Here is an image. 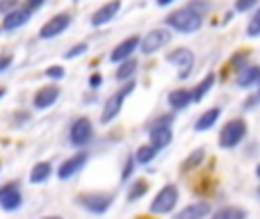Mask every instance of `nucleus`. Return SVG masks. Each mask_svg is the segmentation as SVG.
<instances>
[{
	"instance_id": "14",
	"label": "nucleus",
	"mask_w": 260,
	"mask_h": 219,
	"mask_svg": "<svg viewBox=\"0 0 260 219\" xmlns=\"http://www.w3.org/2000/svg\"><path fill=\"white\" fill-rule=\"evenodd\" d=\"M139 41H142V39H139L137 35H133V37H128V39L119 41V44L112 48V53H110V62L121 64V62H126V59H130L135 55V50L139 48Z\"/></svg>"
},
{
	"instance_id": "35",
	"label": "nucleus",
	"mask_w": 260,
	"mask_h": 219,
	"mask_svg": "<svg viewBox=\"0 0 260 219\" xmlns=\"http://www.w3.org/2000/svg\"><path fill=\"white\" fill-rule=\"evenodd\" d=\"M133 169H135V158H133V155H128V158H126V167H123L121 178H123V180H128V178H130V174H133Z\"/></svg>"
},
{
	"instance_id": "37",
	"label": "nucleus",
	"mask_w": 260,
	"mask_h": 219,
	"mask_svg": "<svg viewBox=\"0 0 260 219\" xmlns=\"http://www.w3.org/2000/svg\"><path fill=\"white\" fill-rule=\"evenodd\" d=\"M101 85H103V78H101V73H91V78H89V87H91V89H99Z\"/></svg>"
},
{
	"instance_id": "1",
	"label": "nucleus",
	"mask_w": 260,
	"mask_h": 219,
	"mask_svg": "<svg viewBox=\"0 0 260 219\" xmlns=\"http://www.w3.org/2000/svg\"><path fill=\"white\" fill-rule=\"evenodd\" d=\"M167 27L176 32H183V35H189V32H197L201 30L203 25V16L197 12H192L189 7H180V9H174L169 16L165 18Z\"/></svg>"
},
{
	"instance_id": "23",
	"label": "nucleus",
	"mask_w": 260,
	"mask_h": 219,
	"mask_svg": "<svg viewBox=\"0 0 260 219\" xmlns=\"http://www.w3.org/2000/svg\"><path fill=\"white\" fill-rule=\"evenodd\" d=\"M135 71H137V59H126V62H121L119 64V69H117V73H114V76H117V80L119 82H128L130 78L135 76Z\"/></svg>"
},
{
	"instance_id": "39",
	"label": "nucleus",
	"mask_w": 260,
	"mask_h": 219,
	"mask_svg": "<svg viewBox=\"0 0 260 219\" xmlns=\"http://www.w3.org/2000/svg\"><path fill=\"white\" fill-rule=\"evenodd\" d=\"M5 94H7V89H5V87H0V101L5 99Z\"/></svg>"
},
{
	"instance_id": "25",
	"label": "nucleus",
	"mask_w": 260,
	"mask_h": 219,
	"mask_svg": "<svg viewBox=\"0 0 260 219\" xmlns=\"http://www.w3.org/2000/svg\"><path fill=\"white\" fill-rule=\"evenodd\" d=\"M157 155V148L151 146V144H144V146H139L137 151H135V162L137 165H148V162H153V158Z\"/></svg>"
},
{
	"instance_id": "6",
	"label": "nucleus",
	"mask_w": 260,
	"mask_h": 219,
	"mask_svg": "<svg viewBox=\"0 0 260 219\" xmlns=\"http://www.w3.org/2000/svg\"><path fill=\"white\" fill-rule=\"evenodd\" d=\"M176 203H178V187H176V185H165V187L153 197L148 210H151L153 215H167V212H171L176 208Z\"/></svg>"
},
{
	"instance_id": "41",
	"label": "nucleus",
	"mask_w": 260,
	"mask_h": 219,
	"mask_svg": "<svg viewBox=\"0 0 260 219\" xmlns=\"http://www.w3.org/2000/svg\"><path fill=\"white\" fill-rule=\"evenodd\" d=\"M256 176H258V178H260V165L256 167Z\"/></svg>"
},
{
	"instance_id": "9",
	"label": "nucleus",
	"mask_w": 260,
	"mask_h": 219,
	"mask_svg": "<svg viewBox=\"0 0 260 219\" xmlns=\"http://www.w3.org/2000/svg\"><path fill=\"white\" fill-rule=\"evenodd\" d=\"M87 162H89V153H87V151L73 153L71 158H67V160L57 167V178L59 180H71L73 176H78L82 169H85Z\"/></svg>"
},
{
	"instance_id": "38",
	"label": "nucleus",
	"mask_w": 260,
	"mask_h": 219,
	"mask_svg": "<svg viewBox=\"0 0 260 219\" xmlns=\"http://www.w3.org/2000/svg\"><path fill=\"white\" fill-rule=\"evenodd\" d=\"M160 7H167V5H171V3H176V0H155Z\"/></svg>"
},
{
	"instance_id": "40",
	"label": "nucleus",
	"mask_w": 260,
	"mask_h": 219,
	"mask_svg": "<svg viewBox=\"0 0 260 219\" xmlns=\"http://www.w3.org/2000/svg\"><path fill=\"white\" fill-rule=\"evenodd\" d=\"M41 219H62V217H57V215H50V217H41Z\"/></svg>"
},
{
	"instance_id": "10",
	"label": "nucleus",
	"mask_w": 260,
	"mask_h": 219,
	"mask_svg": "<svg viewBox=\"0 0 260 219\" xmlns=\"http://www.w3.org/2000/svg\"><path fill=\"white\" fill-rule=\"evenodd\" d=\"M169 41H171V32L165 30V27H155V30H151L146 37H142V41H139V50H142L144 55H153L160 48H165Z\"/></svg>"
},
{
	"instance_id": "16",
	"label": "nucleus",
	"mask_w": 260,
	"mask_h": 219,
	"mask_svg": "<svg viewBox=\"0 0 260 219\" xmlns=\"http://www.w3.org/2000/svg\"><path fill=\"white\" fill-rule=\"evenodd\" d=\"M30 18H32V12L21 5V7H16L14 12H9V14H5V16H3V30L14 32V30H18V27L27 25V23H30Z\"/></svg>"
},
{
	"instance_id": "32",
	"label": "nucleus",
	"mask_w": 260,
	"mask_h": 219,
	"mask_svg": "<svg viewBox=\"0 0 260 219\" xmlns=\"http://www.w3.org/2000/svg\"><path fill=\"white\" fill-rule=\"evenodd\" d=\"M260 0H235V9L238 12H249V9H253Z\"/></svg>"
},
{
	"instance_id": "24",
	"label": "nucleus",
	"mask_w": 260,
	"mask_h": 219,
	"mask_svg": "<svg viewBox=\"0 0 260 219\" xmlns=\"http://www.w3.org/2000/svg\"><path fill=\"white\" fill-rule=\"evenodd\" d=\"M212 85H215V73H208V76L203 78V80L192 89V101H201V99H206V94L212 89Z\"/></svg>"
},
{
	"instance_id": "36",
	"label": "nucleus",
	"mask_w": 260,
	"mask_h": 219,
	"mask_svg": "<svg viewBox=\"0 0 260 219\" xmlns=\"http://www.w3.org/2000/svg\"><path fill=\"white\" fill-rule=\"evenodd\" d=\"M12 62H14V57H12V55H7V53H5V55H0V73H5V71H7V69L12 67Z\"/></svg>"
},
{
	"instance_id": "34",
	"label": "nucleus",
	"mask_w": 260,
	"mask_h": 219,
	"mask_svg": "<svg viewBox=\"0 0 260 219\" xmlns=\"http://www.w3.org/2000/svg\"><path fill=\"white\" fill-rule=\"evenodd\" d=\"M44 5H46V0H25V3H23V7L30 9V12L35 14V12H39V9L44 7Z\"/></svg>"
},
{
	"instance_id": "17",
	"label": "nucleus",
	"mask_w": 260,
	"mask_h": 219,
	"mask_svg": "<svg viewBox=\"0 0 260 219\" xmlns=\"http://www.w3.org/2000/svg\"><path fill=\"white\" fill-rule=\"evenodd\" d=\"M210 215V203L208 201H194L189 206H185L183 210L176 212L174 219H203Z\"/></svg>"
},
{
	"instance_id": "42",
	"label": "nucleus",
	"mask_w": 260,
	"mask_h": 219,
	"mask_svg": "<svg viewBox=\"0 0 260 219\" xmlns=\"http://www.w3.org/2000/svg\"><path fill=\"white\" fill-rule=\"evenodd\" d=\"M258 101H260V82H258Z\"/></svg>"
},
{
	"instance_id": "21",
	"label": "nucleus",
	"mask_w": 260,
	"mask_h": 219,
	"mask_svg": "<svg viewBox=\"0 0 260 219\" xmlns=\"http://www.w3.org/2000/svg\"><path fill=\"white\" fill-rule=\"evenodd\" d=\"M192 103V91L189 89H174L169 94V105L174 110H185Z\"/></svg>"
},
{
	"instance_id": "30",
	"label": "nucleus",
	"mask_w": 260,
	"mask_h": 219,
	"mask_svg": "<svg viewBox=\"0 0 260 219\" xmlns=\"http://www.w3.org/2000/svg\"><path fill=\"white\" fill-rule=\"evenodd\" d=\"M85 53H87V44L82 41V44L71 46V48L67 50V55H64V57H67V59H76V57H80V55H85Z\"/></svg>"
},
{
	"instance_id": "33",
	"label": "nucleus",
	"mask_w": 260,
	"mask_h": 219,
	"mask_svg": "<svg viewBox=\"0 0 260 219\" xmlns=\"http://www.w3.org/2000/svg\"><path fill=\"white\" fill-rule=\"evenodd\" d=\"M187 7L192 9V12L201 14V16H203V14H206V12H210V5H208V3H199V0H194V3H189Z\"/></svg>"
},
{
	"instance_id": "12",
	"label": "nucleus",
	"mask_w": 260,
	"mask_h": 219,
	"mask_svg": "<svg viewBox=\"0 0 260 219\" xmlns=\"http://www.w3.org/2000/svg\"><path fill=\"white\" fill-rule=\"evenodd\" d=\"M69 25H71V14H67V12L55 14L53 18H48V21L39 27V39H55V37H59L62 32H67Z\"/></svg>"
},
{
	"instance_id": "43",
	"label": "nucleus",
	"mask_w": 260,
	"mask_h": 219,
	"mask_svg": "<svg viewBox=\"0 0 260 219\" xmlns=\"http://www.w3.org/2000/svg\"><path fill=\"white\" fill-rule=\"evenodd\" d=\"M258 194H260V192H258Z\"/></svg>"
},
{
	"instance_id": "29",
	"label": "nucleus",
	"mask_w": 260,
	"mask_h": 219,
	"mask_svg": "<svg viewBox=\"0 0 260 219\" xmlns=\"http://www.w3.org/2000/svg\"><path fill=\"white\" fill-rule=\"evenodd\" d=\"M64 73H67V71H64V67H59V64H55V67H48V69H46V71H44V76L48 78V80H62V78H64Z\"/></svg>"
},
{
	"instance_id": "28",
	"label": "nucleus",
	"mask_w": 260,
	"mask_h": 219,
	"mask_svg": "<svg viewBox=\"0 0 260 219\" xmlns=\"http://www.w3.org/2000/svg\"><path fill=\"white\" fill-rule=\"evenodd\" d=\"M247 35L251 37V39L260 37V7L256 9V14L251 16V21H249V25H247Z\"/></svg>"
},
{
	"instance_id": "2",
	"label": "nucleus",
	"mask_w": 260,
	"mask_h": 219,
	"mask_svg": "<svg viewBox=\"0 0 260 219\" xmlns=\"http://www.w3.org/2000/svg\"><path fill=\"white\" fill-rule=\"evenodd\" d=\"M91 139H94V123H91L89 116L73 119L71 126H69V144L82 151L85 146H89Z\"/></svg>"
},
{
	"instance_id": "4",
	"label": "nucleus",
	"mask_w": 260,
	"mask_h": 219,
	"mask_svg": "<svg viewBox=\"0 0 260 219\" xmlns=\"http://www.w3.org/2000/svg\"><path fill=\"white\" fill-rule=\"evenodd\" d=\"M135 89V82L128 80L126 85L121 87V89L117 91V94H112L108 101H105L103 105V112H101V123H110V121H114L119 116V112L123 108V101L128 99V94Z\"/></svg>"
},
{
	"instance_id": "3",
	"label": "nucleus",
	"mask_w": 260,
	"mask_h": 219,
	"mask_svg": "<svg viewBox=\"0 0 260 219\" xmlns=\"http://www.w3.org/2000/svg\"><path fill=\"white\" fill-rule=\"evenodd\" d=\"M76 201H78V206L85 208L91 215H105L112 208L114 197L108 192H82V194H78Z\"/></svg>"
},
{
	"instance_id": "5",
	"label": "nucleus",
	"mask_w": 260,
	"mask_h": 219,
	"mask_svg": "<svg viewBox=\"0 0 260 219\" xmlns=\"http://www.w3.org/2000/svg\"><path fill=\"white\" fill-rule=\"evenodd\" d=\"M247 137V121L244 119H231L219 133V146L221 148H235Z\"/></svg>"
},
{
	"instance_id": "31",
	"label": "nucleus",
	"mask_w": 260,
	"mask_h": 219,
	"mask_svg": "<svg viewBox=\"0 0 260 219\" xmlns=\"http://www.w3.org/2000/svg\"><path fill=\"white\" fill-rule=\"evenodd\" d=\"M16 7H21V3L18 0H0V14H9V12H14Z\"/></svg>"
},
{
	"instance_id": "19",
	"label": "nucleus",
	"mask_w": 260,
	"mask_h": 219,
	"mask_svg": "<svg viewBox=\"0 0 260 219\" xmlns=\"http://www.w3.org/2000/svg\"><path fill=\"white\" fill-rule=\"evenodd\" d=\"M219 114H221V110H219V108H210V110H206V112H203V114L197 119V123H194V130H197V133H206V130H210L212 126L217 123Z\"/></svg>"
},
{
	"instance_id": "7",
	"label": "nucleus",
	"mask_w": 260,
	"mask_h": 219,
	"mask_svg": "<svg viewBox=\"0 0 260 219\" xmlns=\"http://www.w3.org/2000/svg\"><path fill=\"white\" fill-rule=\"evenodd\" d=\"M171 121H174V116H171V114L160 116V119H157L155 123L151 126V130H148V137H151V146H155L157 151H160V148H165V146H169L171 139H174Z\"/></svg>"
},
{
	"instance_id": "8",
	"label": "nucleus",
	"mask_w": 260,
	"mask_h": 219,
	"mask_svg": "<svg viewBox=\"0 0 260 219\" xmlns=\"http://www.w3.org/2000/svg\"><path fill=\"white\" fill-rule=\"evenodd\" d=\"M23 206V192L18 180H9V183L0 185V208L5 212H16Z\"/></svg>"
},
{
	"instance_id": "22",
	"label": "nucleus",
	"mask_w": 260,
	"mask_h": 219,
	"mask_svg": "<svg viewBox=\"0 0 260 219\" xmlns=\"http://www.w3.org/2000/svg\"><path fill=\"white\" fill-rule=\"evenodd\" d=\"M212 219H247V210L238 206H224L212 215Z\"/></svg>"
},
{
	"instance_id": "18",
	"label": "nucleus",
	"mask_w": 260,
	"mask_h": 219,
	"mask_svg": "<svg viewBox=\"0 0 260 219\" xmlns=\"http://www.w3.org/2000/svg\"><path fill=\"white\" fill-rule=\"evenodd\" d=\"M53 176V165L50 162H37V165H32L30 169V183L32 185H44L48 183V178Z\"/></svg>"
},
{
	"instance_id": "11",
	"label": "nucleus",
	"mask_w": 260,
	"mask_h": 219,
	"mask_svg": "<svg viewBox=\"0 0 260 219\" xmlns=\"http://www.w3.org/2000/svg\"><path fill=\"white\" fill-rule=\"evenodd\" d=\"M167 62L178 67V78L180 80H187L189 73L194 69V53L189 48H176L167 55Z\"/></svg>"
},
{
	"instance_id": "27",
	"label": "nucleus",
	"mask_w": 260,
	"mask_h": 219,
	"mask_svg": "<svg viewBox=\"0 0 260 219\" xmlns=\"http://www.w3.org/2000/svg\"><path fill=\"white\" fill-rule=\"evenodd\" d=\"M203 158H206V151L203 148H197L194 153H189L187 158H185V162H183V169L187 171V169H194V167H199L203 162Z\"/></svg>"
},
{
	"instance_id": "13",
	"label": "nucleus",
	"mask_w": 260,
	"mask_h": 219,
	"mask_svg": "<svg viewBox=\"0 0 260 219\" xmlns=\"http://www.w3.org/2000/svg\"><path fill=\"white\" fill-rule=\"evenodd\" d=\"M59 94H62V89H59L57 85H46V87H41V89H37L35 96H32V108L39 110V112L53 108V105L57 103Z\"/></svg>"
},
{
	"instance_id": "26",
	"label": "nucleus",
	"mask_w": 260,
	"mask_h": 219,
	"mask_svg": "<svg viewBox=\"0 0 260 219\" xmlns=\"http://www.w3.org/2000/svg\"><path fill=\"white\" fill-rule=\"evenodd\" d=\"M148 192V183L146 180H135L133 185H130V190H128V201H137V199H142L144 194Z\"/></svg>"
},
{
	"instance_id": "20",
	"label": "nucleus",
	"mask_w": 260,
	"mask_h": 219,
	"mask_svg": "<svg viewBox=\"0 0 260 219\" xmlns=\"http://www.w3.org/2000/svg\"><path fill=\"white\" fill-rule=\"evenodd\" d=\"M238 87H251L260 82V67H244L242 71L238 73Z\"/></svg>"
},
{
	"instance_id": "15",
	"label": "nucleus",
	"mask_w": 260,
	"mask_h": 219,
	"mask_svg": "<svg viewBox=\"0 0 260 219\" xmlns=\"http://www.w3.org/2000/svg\"><path fill=\"white\" fill-rule=\"evenodd\" d=\"M119 9H121V0H110V3L101 5L94 14H91V25L101 27V25H108L112 18H117Z\"/></svg>"
}]
</instances>
